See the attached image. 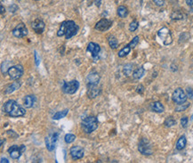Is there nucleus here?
<instances>
[{
    "label": "nucleus",
    "mask_w": 193,
    "mask_h": 163,
    "mask_svg": "<svg viewBox=\"0 0 193 163\" xmlns=\"http://www.w3.org/2000/svg\"><path fill=\"white\" fill-rule=\"evenodd\" d=\"M150 109L151 111L155 112H158V113H161L164 112L165 108H164V105L161 103L160 102H154L150 104Z\"/></svg>",
    "instance_id": "obj_19"
},
{
    "label": "nucleus",
    "mask_w": 193,
    "mask_h": 163,
    "mask_svg": "<svg viewBox=\"0 0 193 163\" xmlns=\"http://www.w3.org/2000/svg\"><path fill=\"white\" fill-rule=\"evenodd\" d=\"M138 26H139V23L137 21H133L130 25H129V31H135L137 29H138Z\"/></svg>",
    "instance_id": "obj_32"
},
{
    "label": "nucleus",
    "mask_w": 193,
    "mask_h": 163,
    "mask_svg": "<svg viewBox=\"0 0 193 163\" xmlns=\"http://www.w3.org/2000/svg\"><path fill=\"white\" fill-rule=\"evenodd\" d=\"M100 75L97 72H90L87 77H86V82H87V86H95L98 85V83L100 81Z\"/></svg>",
    "instance_id": "obj_16"
},
{
    "label": "nucleus",
    "mask_w": 193,
    "mask_h": 163,
    "mask_svg": "<svg viewBox=\"0 0 193 163\" xmlns=\"http://www.w3.org/2000/svg\"><path fill=\"white\" fill-rule=\"evenodd\" d=\"M87 52H90L91 54H92V56H93V58L95 60V62H96L97 60H98V54H99V53H100V51H101V47L98 45V44H95V43H94V42H90L89 44H88V46H87Z\"/></svg>",
    "instance_id": "obj_15"
},
{
    "label": "nucleus",
    "mask_w": 193,
    "mask_h": 163,
    "mask_svg": "<svg viewBox=\"0 0 193 163\" xmlns=\"http://www.w3.org/2000/svg\"><path fill=\"white\" fill-rule=\"evenodd\" d=\"M23 72H24L23 67L21 65H20V64H17V65L11 66L7 74L9 75V77H10L11 80H19L23 75Z\"/></svg>",
    "instance_id": "obj_7"
},
{
    "label": "nucleus",
    "mask_w": 193,
    "mask_h": 163,
    "mask_svg": "<svg viewBox=\"0 0 193 163\" xmlns=\"http://www.w3.org/2000/svg\"><path fill=\"white\" fill-rule=\"evenodd\" d=\"M186 144H187V139H186V136L185 135H182L176 143V149L178 151H182V149H184V147L186 146Z\"/></svg>",
    "instance_id": "obj_20"
},
{
    "label": "nucleus",
    "mask_w": 193,
    "mask_h": 163,
    "mask_svg": "<svg viewBox=\"0 0 193 163\" xmlns=\"http://www.w3.org/2000/svg\"><path fill=\"white\" fill-rule=\"evenodd\" d=\"M111 25H112V21H111L103 18V19L100 20L95 24V29L97 30V31H106L111 27Z\"/></svg>",
    "instance_id": "obj_12"
},
{
    "label": "nucleus",
    "mask_w": 193,
    "mask_h": 163,
    "mask_svg": "<svg viewBox=\"0 0 193 163\" xmlns=\"http://www.w3.org/2000/svg\"><path fill=\"white\" fill-rule=\"evenodd\" d=\"M79 31V26L73 21H64L62 22L60 29L57 32L58 37L65 36L66 39H69L74 37Z\"/></svg>",
    "instance_id": "obj_1"
},
{
    "label": "nucleus",
    "mask_w": 193,
    "mask_h": 163,
    "mask_svg": "<svg viewBox=\"0 0 193 163\" xmlns=\"http://www.w3.org/2000/svg\"><path fill=\"white\" fill-rule=\"evenodd\" d=\"M4 142H5V141L4 139H2V140H1V147H3V145H4Z\"/></svg>",
    "instance_id": "obj_44"
},
{
    "label": "nucleus",
    "mask_w": 193,
    "mask_h": 163,
    "mask_svg": "<svg viewBox=\"0 0 193 163\" xmlns=\"http://www.w3.org/2000/svg\"><path fill=\"white\" fill-rule=\"evenodd\" d=\"M58 138H59V134L57 132L50 134L46 137V140H45L46 141V146H47V149L48 151L52 152V151L54 150L56 143L58 141Z\"/></svg>",
    "instance_id": "obj_9"
},
{
    "label": "nucleus",
    "mask_w": 193,
    "mask_h": 163,
    "mask_svg": "<svg viewBox=\"0 0 193 163\" xmlns=\"http://www.w3.org/2000/svg\"><path fill=\"white\" fill-rule=\"evenodd\" d=\"M176 124V121L172 118V117H168L166 119V121H165V125L166 126V127H172V126H174V125H175Z\"/></svg>",
    "instance_id": "obj_31"
},
{
    "label": "nucleus",
    "mask_w": 193,
    "mask_h": 163,
    "mask_svg": "<svg viewBox=\"0 0 193 163\" xmlns=\"http://www.w3.org/2000/svg\"><path fill=\"white\" fill-rule=\"evenodd\" d=\"M186 3L190 6H192L193 5V0H186Z\"/></svg>",
    "instance_id": "obj_41"
},
{
    "label": "nucleus",
    "mask_w": 193,
    "mask_h": 163,
    "mask_svg": "<svg viewBox=\"0 0 193 163\" xmlns=\"http://www.w3.org/2000/svg\"><path fill=\"white\" fill-rule=\"evenodd\" d=\"M171 18H172L173 20H182V19H183V15H182V14L180 13L179 11H175V12H174V13L172 14Z\"/></svg>",
    "instance_id": "obj_34"
},
{
    "label": "nucleus",
    "mask_w": 193,
    "mask_h": 163,
    "mask_svg": "<svg viewBox=\"0 0 193 163\" xmlns=\"http://www.w3.org/2000/svg\"><path fill=\"white\" fill-rule=\"evenodd\" d=\"M75 139H76V135H73V134H66V135H65L64 140L67 144H71V143H73V142L75 141Z\"/></svg>",
    "instance_id": "obj_30"
},
{
    "label": "nucleus",
    "mask_w": 193,
    "mask_h": 163,
    "mask_svg": "<svg viewBox=\"0 0 193 163\" xmlns=\"http://www.w3.org/2000/svg\"><path fill=\"white\" fill-rule=\"evenodd\" d=\"M21 82L20 81L13 82L12 84L8 85V86L5 87V94L8 95V94L14 93V91H16L17 89H19V88L21 87Z\"/></svg>",
    "instance_id": "obj_18"
},
{
    "label": "nucleus",
    "mask_w": 193,
    "mask_h": 163,
    "mask_svg": "<svg viewBox=\"0 0 193 163\" xmlns=\"http://www.w3.org/2000/svg\"><path fill=\"white\" fill-rule=\"evenodd\" d=\"M190 107V103L185 102V103H180L178 104L175 108V112H183L185 110H187L188 108Z\"/></svg>",
    "instance_id": "obj_28"
},
{
    "label": "nucleus",
    "mask_w": 193,
    "mask_h": 163,
    "mask_svg": "<svg viewBox=\"0 0 193 163\" xmlns=\"http://www.w3.org/2000/svg\"><path fill=\"white\" fill-rule=\"evenodd\" d=\"M95 4L97 6H100L101 4V0H95Z\"/></svg>",
    "instance_id": "obj_42"
},
{
    "label": "nucleus",
    "mask_w": 193,
    "mask_h": 163,
    "mask_svg": "<svg viewBox=\"0 0 193 163\" xmlns=\"http://www.w3.org/2000/svg\"><path fill=\"white\" fill-rule=\"evenodd\" d=\"M0 162L1 163H4V162H5V163H9V161L7 160V159H5V158H1V161H0Z\"/></svg>",
    "instance_id": "obj_40"
},
{
    "label": "nucleus",
    "mask_w": 193,
    "mask_h": 163,
    "mask_svg": "<svg viewBox=\"0 0 193 163\" xmlns=\"http://www.w3.org/2000/svg\"><path fill=\"white\" fill-rule=\"evenodd\" d=\"M82 129L86 134H90L98 128V119L95 116H88L82 120Z\"/></svg>",
    "instance_id": "obj_3"
},
{
    "label": "nucleus",
    "mask_w": 193,
    "mask_h": 163,
    "mask_svg": "<svg viewBox=\"0 0 193 163\" xmlns=\"http://www.w3.org/2000/svg\"><path fill=\"white\" fill-rule=\"evenodd\" d=\"M128 15V10L126 6L124 5H120L117 8V15L121 18H126Z\"/></svg>",
    "instance_id": "obj_23"
},
{
    "label": "nucleus",
    "mask_w": 193,
    "mask_h": 163,
    "mask_svg": "<svg viewBox=\"0 0 193 163\" xmlns=\"http://www.w3.org/2000/svg\"><path fill=\"white\" fill-rule=\"evenodd\" d=\"M26 150V146L25 145H13L8 149V153L10 155V157L13 160H18L21 154L25 152Z\"/></svg>",
    "instance_id": "obj_8"
},
{
    "label": "nucleus",
    "mask_w": 193,
    "mask_h": 163,
    "mask_svg": "<svg viewBox=\"0 0 193 163\" xmlns=\"http://www.w3.org/2000/svg\"><path fill=\"white\" fill-rule=\"evenodd\" d=\"M138 43H139V37L136 36V37H134L133 38V40L129 43L128 46L131 48H134V47L138 45Z\"/></svg>",
    "instance_id": "obj_33"
},
{
    "label": "nucleus",
    "mask_w": 193,
    "mask_h": 163,
    "mask_svg": "<svg viewBox=\"0 0 193 163\" xmlns=\"http://www.w3.org/2000/svg\"><path fill=\"white\" fill-rule=\"evenodd\" d=\"M69 154H70V156L73 160L82 159L83 156H84V149L81 146H79V145L71 147L70 151H69Z\"/></svg>",
    "instance_id": "obj_13"
},
{
    "label": "nucleus",
    "mask_w": 193,
    "mask_h": 163,
    "mask_svg": "<svg viewBox=\"0 0 193 163\" xmlns=\"http://www.w3.org/2000/svg\"><path fill=\"white\" fill-rule=\"evenodd\" d=\"M188 121H189V119H188L187 117H182V119H181V125H182V128H186L187 124H188Z\"/></svg>",
    "instance_id": "obj_35"
},
{
    "label": "nucleus",
    "mask_w": 193,
    "mask_h": 163,
    "mask_svg": "<svg viewBox=\"0 0 193 163\" xmlns=\"http://www.w3.org/2000/svg\"><path fill=\"white\" fill-rule=\"evenodd\" d=\"M123 72L126 76H130L133 72V64H126L124 66V69H123Z\"/></svg>",
    "instance_id": "obj_29"
},
{
    "label": "nucleus",
    "mask_w": 193,
    "mask_h": 163,
    "mask_svg": "<svg viewBox=\"0 0 193 163\" xmlns=\"http://www.w3.org/2000/svg\"><path fill=\"white\" fill-rule=\"evenodd\" d=\"M34 57H35V64H36V65L38 66L39 64H40V57L38 56V54H37V51L34 52Z\"/></svg>",
    "instance_id": "obj_36"
},
{
    "label": "nucleus",
    "mask_w": 193,
    "mask_h": 163,
    "mask_svg": "<svg viewBox=\"0 0 193 163\" xmlns=\"http://www.w3.org/2000/svg\"><path fill=\"white\" fill-rule=\"evenodd\" d=\"M136 92H137L138 94H143V93L144 92V86H143V85H139V86H137Z\"/></svg>",
    "instance_id": "obj_37"
},
{
    "label": "nucleus",
    "mask_w": 193,
    "mask_h": 163,
    "mask_svg": "<svg viewBox=\"0 0 193 163\" xmlns=\"http://www.w3.org/2000/svg\"><path fill=\"white\" fill-rule=\"evenodd\" d=\"M101 92V87H98V85L95 86H88V90H87V96L89 98L97 97Z\"/></svg>",
    "instance_id": "obj_17"
},
{
    "label": "nucleus",
    "mask_w": 193,
    "mask_h": 163,
    "mask_svg": "<svg viewBox=\"0 0 193 163\" xmlns=\"http://www.w3.org/2000/svg\"><path fill=\"white\" fill-rule=\"evenodd\" d=\"M138 150L143 155H146V156L151 155L152 152H153L152 146H151L150 141L148 139H146V138L141 139V141L139 143V145H138Z\"/></svg>",
    "instance_id": "obj_6"
},
{
    "label": "nucleus",
    "mask_w": 193,
    "mask_h": 163,
    "mask_svg": "<svg viewBox=\"0 0 193 163\" xmlns=\"http://www.w3.org/2000/svg\"><path fill=\"white\" fill-rule=\"evenodd\" d=\"M187 95L185 94V92L182 89V88H180V87H178L176 88L175 91H174V93H173V96H172V99H173V101L177 103V104H180V103H185L186 101H187Z\"/></svg>",
    "instance_id": "obj_10"
},
{
    "label": "nucleus",
    "mask_w": 193,
    "mask_h": 163,
    "mask_svg": "<svg viewBox=\"0 0 193 163\" xmlns=\"http://www.w3.org/2000/svg\"><path fill=\"white\" fill-rule=\"evenodd\" d=\"M4 111L5 113L13 117V118H19L22 117L26 113L24 108L19 105L14 100H9L4 104Z\"/></svg>",
    "instance_id": "obj_2"
},
{
    "label": "nucleus",
    "mask_w": 193,
    "mask_h": 163,
    "mask_svg": "<svg viewBox=\"0 0 193 163\" xmlns=\"http://www.w3.org/2000/svg\"><path fill=\"white\" fill-rule=\"evenodd\" d=\"M158 36L159 37L161 40L163 41V44L165 46H168L173 42V37H172V34L169 29H167L166 27H163L158 31Z\"/></svg>",
    "instance_id": "obj_5"
},
{
    "label": "nucleus",
    "mask_w": 193,
    "mask_h": 163,
    "mask_svg": "<svg viewBox=\"0 0 193 163\" xmlns=\"http://www.w3.org/2000/svg\"><path fill=\"white\" fill-rule=\"evenodd\" d=\"M108 41H109V45H110V47H111V48L112 49H116L117 47V46H118V41H117V39L114 37V36H110L109 37H108Z\"/></svg>",
    "instance_id": "obj_25"
},
{
    "label": "nucleus",
    "mask_w": 193,
    "mask_h": 163,
    "mask_svg": "<svg viewBox=\"0 0 193 163\" xmlns=\"http://www.w3.org/2000/svg\"><path fill=\"white\" fill-rule=\"evenodd\" d=\"M4 13H5V9H4L3 5H1V15H4Z\"/></svg>",
    "instance_id": "obj_43"
},
{
    "label": "nucleus",
    "mask_w": 193,
    "mask_h": 163,
    "mask_svg": "<svg viewBox=\"0 0 193 163\" xmlns=\"http://www.w3.org/2000/svg\"><path fill=\"white\" fill-rule=\"evenodd\" d=\"M63 91L65 94H69V95H73L75 94L79 88V82L78 80H71V81L63 82Z\"/></svg>",
    "instance_id": "obj_4"
},
{
    "label": "nucleus",
    "mask_w": 193,
    "mask_h": 163,
    "mask_svg": "<svg viewBox=\"0 0 193 163\" xmlns=\"http://www.w3.org/2000/svg\"><path fill=\"white\" fill-rule=\"evenodd\" d=\"M145 73V70L143 67H140L138 69H136L133 72V78L134 80H140L141 78L143 77Z\"/></svg>",
    "instance_id": "obj_22"
},
{
    "label": "nucleus",
    "mask_w": 193,
    "mask_h": 163,
    "mask_svg": "<svg viewBox=\"0 0 193 163\" xmlns=\"http://www.w3.org/2000/svg\"><path fill=\"white\" fill-rule=\"evenodd\" d=\"M155 4H156V5H158V6H163L164 5H165V1L164 0H152Z\"/></svg>",
    "instance_id": "obj_38"
},
{
    "label": "nucleus",
    "mask_w": 193,
    "mask_h": 163,
    "mask_svg": "<svg viewBox=\"0 0 193 163\" xmlns=\"http://www.w3.org/2000/svg\"><path fill=\"white\" fill-rule=\"evenodd\" d=\"M68 113H69V110H68V109H65V110L62 111V112H56L55 114L53 115V119H63V118H65Z\"/></svg>",
    "instance_id": "obj_26"
},
{
    "label": "nucleus",
    "mask_w": 193,
    "mask_h": 163,
    "mask_svg": "<svg viewBox=\"0 0 193 163\" xmlns=\"http://www.w3.org/2000/svg\"><path fill=\"white\" fill-rule=\"evenodd\" d=\"M31 27H32L33 31L37 34H41L44 32L45 31V22L41 20V19H36L32 23H31Z\"/></svg>",
    "instance_id": "obj_14"
},
{
    "label": "nucleus",
    "mask_w": 193,
    "mask_h": 163,
    "mask_svg": "<svg viewBox=\"0 0 193 163\" xmlns=\"http://www.w3.org/2000/svg\"><path fill=\"white\" fill-rule=\"evenodd\" d=\"M130 51H131V47L127 45V47H123V48L121 49V50L118 52L117 54H118V56H119L120 58H123V57H125V56H127V55L129 53H130Z\"/></svg>",
    "instance_id": "obj_27"
},
{
    "label": "nucleus",
    "mask_w": 193,
    "mask_h": 163,
    "mask_svg": "<svg viewBox=\"0 0 193 163\" xmlns=\"http://www.w3.org/2000/svg\"><path fill=\"white\" fill-rule=\"evenodd\" d=\"M36 102V97L34 96H27L24 99V106L26 108H31Z\"/></svg>",
    "instance_id": "obj_21"
},
{
    "label": "nucleus",
    "mask_w": 193,
    "mask_h": 163,
    "mask_svg": "<svg viewBox=\"0 0 193 163\" xmlns=\"http://www.w3.org/2000/svg\"><path fill=\"white\" fill-rule=\"evenodd\" d=\"M12 33L14 37L21 38L28 35V29L24 23H19L16 27L12 31Z\"/></svg>",
    "instance_id": "obj_11"
},
{
    "label": "nucleus",
    "mask_w": 193,
    "mask_h": 163,
    "mask_svg": "<svg viewBox=\"0 0 193 163\" xmlns=\"http://www.w3.org/2000/svg\"><path fill=\"white\" fill-rule=\"evenodd\" d=\"M187 96L190 98H192L193 96V91L191 88H190V87H188L187 88Z\"/></svg>",
    "instance_id": "obj_39"
},
{
    "label": "nucleus",
    "mask_w": 193,
    "mask_h": 163,
    "mask_svg": "<svg viewBox=\"0 0 193 163\" xmlns=\"http://www.w3.org/2000/svg\"><path fill=\"white\" fill-rule=\"evenodd\" d=\"M36 1H37V0H36Z\"/></svg>",
    "instance_id": "obj_45"
},
{
    "label": "nucleus",
    "mask_w": 193,
    "mask_h": 163,
    "mask_svg": "<svg viewBox=\"0 0 193 163\" xmlns=\"http://www.w3.org/2000/svg\"><path fill=\"white\" fill-rule=\"evenodd\" d=\"M11 61H5L2 63L1 64V71L4 75H5L6 73H8V70L11 67Z\"/></svg>",
    "instance_id": "obj_24"
}]
</instances>
